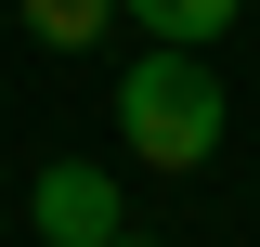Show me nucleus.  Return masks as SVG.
Returning <instances> with one entry per match:
<instances>
[{"instance_id":"nucleus-2","label":"nucleus","mask_w":260,"mask_h":247,"mask_svg":"<svg viewBox=\"0 0 260 247\" xmlns=\"http://www.w3.org/2000/svg\"><path fill=\"white\" fill-rule=\"evenodd\" d=\"M26 221H39L52 247H117V234H130V195L104 182L91 156H52V169L26 182Z\"/></svg>"},{"instance_id":"nucleus-5","label":"nucleus","mask_w":260,"mask_h":247,"mask_svg":"<svg viewBox=\"0 0 260 247\" xmlns=\"http://www.w3.org/2000/svg\"><path fill=\"white\" fill-rule=\"evenodd\" d=\"M117 247H143V234H117Z\"/></svg>"},{"instance_id":"nucleus-4","label":"nucleus","mask_w":260,"mask_h":247,"mask_svg":"<svg viewBox=\"0 0 260 247\" xmlns=\"http://www.w3.org/2000/svg\"><path fill=\"white\" fill-rule=\"evenodd\" d=\"M104 26H117V0H26V39L39 52H91Z\"/></svg>"},{"instance_id":"nucleus-1","label":"nucleus","mask_w":260,"mask_h":247,"mask_svg":"<svg viewBox=\"0 0 260 247\" xmlns=\"http://www.w3.org/2000/svg\"><path fill=\"white\" fill-rule=\"evenodd\" d=\"M117 130H130L143 169H208V156H221V78L156 39V52L117 78Z\"/></svg>"},{"instance_id":"nucleus-3","label":"nucleus","mask_w":260,"mask_h":247,"mask_svg":"<svg viewBox=\"0 0 260 247\" xmlns=\"http://www.w3.org/2000/svg\"><path fill=\"white\" fill-rule=\"evenodd\" d=\"M143 39H169V52H208V39L234 26V0H117Z\"/></svg>"}]
</instances>
